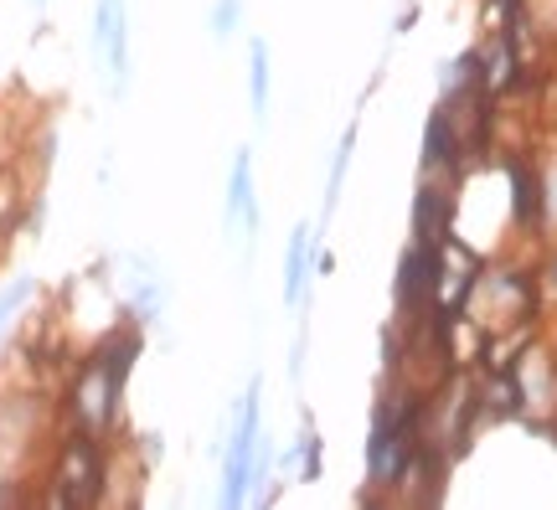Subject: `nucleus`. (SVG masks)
<instances>
[{
  "instance_id": "9d476101",
  "label": "nucleus",
  "mask_w": 557,
  "mask_h": 510,
  "mask_svg": "<svg viewBox=\"0 0 557 510\" xmlns=\"http://www.w3.org/2000/svg\"><path fill=\"white\" fill-rule=\"evenodd\" d=\"M438 160H455V129H449V119L434 114L429 119V145H423V171H434Z\"/></svg>"
},
{
  "instance_id": "f257e3e1",
  "label": "nucleus",
  "mask_w": 557,
  "mask_h": 510,
  "mask_svg": "<svg viewBox=\"0 0 557 510\" xmlns=\"http://www.w3.org/2000/svg\"><path fill=\"white\" fill-rule=\"evenodd\" d=\"M135 351H139V335L135 331H114L99 351L83 361L78 382H73V418H78L83 433L99 438V433L114 423L124 376H129V366H135Z\"/></svg>"
},
{
  "instance_id": "1a4fd4ad",
  "label": "nucleus",
  "mask_w": 557,
  "mask_h": 510,
  "mask_svg": "<svg viewBox=\"0 0 557 510\" xmlns=\"http://www.w3.org/2000/svg\"><path fill=\"white\" fill-rule=\"evenodd\" d=\"M351 145H357V124H346V135H341L336 156H331V176H325V207H320V222H331L341 201V181H346V165H351Z\"/></svg>"
},
{
  "instance_id": "ddd939ff",
  "label": "nucleus",
  "mask_w": 557,
  "mask_h": 510,
  "mask_svg": "<svg viewBox=\"0 0 557 510\" xmlns=\"http://www.w3.org/2000/svg\"><path fill=\"white\" fill-rule=\"evenodd\" d=\"M37 5H41V0H37Z\"/></svg>"
},
{
  "instance_id": "7ed1b4c3",
  "label": "nucleus",
  "mask_w": 557,
  "mask_h": 510,
  "mask_svg": "<svg viewBox=\"0 0 557 510\" xmlns=\"http://www.w3.org/2000/svg\"><path fill=\"white\" fill-rule=\"evenodd\" d=\"M52 480H58V500H62V506H94V500H99V490H103V459H99V449H94V433L78 428V438H67V444H62Z\"/></svg>"
},
{
  "instance_id": "0eeeda50",
  "label": "nucleus",
  "mask_w": 557,
  "mask_h": 510,
  "mask_svg": "<svg viewBox=\"0 0 557 510\" xmlns=\"http://www.w3.org/2000/svg\"><path fill=\"white\" fill-rule=\"evenodd\" d=\"M305 278H310V227H295L289 253H284V304L305 299Z\"/></svg>"
},
{
  "instance_id": "f03ea898",
  "label": "nucleus",
  "mask_w": 557,
  "mask_h": 510,
  "mask_svg": "<svg viewBox=\"0 0 557 510\" xmlns=\"http://www.w3.org/2000/svg\"><path fill=\"white\" fill-rule=\"evenodd\" d=\"M259 474V382L243 393L233 418V444H227V470H222V506H243Z\"/></svg>"
},
{
  "instance_id": "6e6552de",
  "label": "nucleus",
  "mask_w": 557,
  "mask_h": 510,
  "mask_svg": "<svg viewBox=\"0 0 557 510\" xmlns=\"http://www.w3.org/2000/svg\"><path fill=\"white\" fill-rule=\"evenodd\" d=\"M248 99H253V119H269V41L248 47Z\"/></svg>"
},
{
  "instance_id": "f8f14e48",
  "label": "nucleus",
  "mask_w": 557,
  "mask_h": 510,
  "mask_svg": "<svg viewBox=\"0 0 557 510\" xmlns=\"http://www.w3.org/2000/svg\"><path fill=\"white\" fill-rule=\"evenodd\" d=\"M32 295V284H26V278H21V284H11V289H5V295H0V325H5V314L16 310L21 299Z\"/></svg>"
},
{
  "instance_id": "39448f33",
  "label": "nucleus",
  "mask_w": 557,
  "mask_h": 510,
  "mask_svg": "<svg viewBox=\"0 0 557 510\" xmlns=\"http://www.w3.org/2000/svg\"><path fill=\"white\" fill-rule=\"evenodd\" d=\"M94 47H99V67L109 73V88L124 94L129 83V32H124V0H99L94 11Z\"/></svg>"
},
{
  "instance_id": "9b49d317",
  "label": "nucleus",
  "mask_w": 557,
  "mask_h": 510,
  "mask_svg": "<svg viewBox=\"0 0 557 510\" xmlns=\"http://www.w3.org/2000/svg\"><path fill=\"white\" fill-rule=\"evenodd\" d=\"M238 21H243V0H218V5H212V37L227 41L238 32Z\"/></svg>"
},
{
  "instance_id": "20e7f679",
  "label": "nucleus",
  "mask_w": 557,
  "mask_h": 510,
  "mask_svg": "<svg viewBox=\"0 0 557 510\" xmlns=\"http://www.w3.org/2000/svg\"><path fill=\"white\" fill-rule=\"evenodd\" d=\"M444 289V253L434 248V237H418L413 248L398 258V304L408 314H418L429 299Z\"/></svg>"
},
{
  "instance_id": "423d86ee",
  "label": "nucleus",
  "mask_w": 557,
  "mask_h": 510,
  "mask_svg": "<svg viewBox=\"0 0 557 510\" xmlns=\"http://www.w3.org/2000/svg\"><path fill=\"white\" fill-rule=\"evenodd\" d=\"M227 233L243 237V248H253L259 233V197H253V156L238 150L233 171H227Z\"/></svg>"
}]
</instances>
